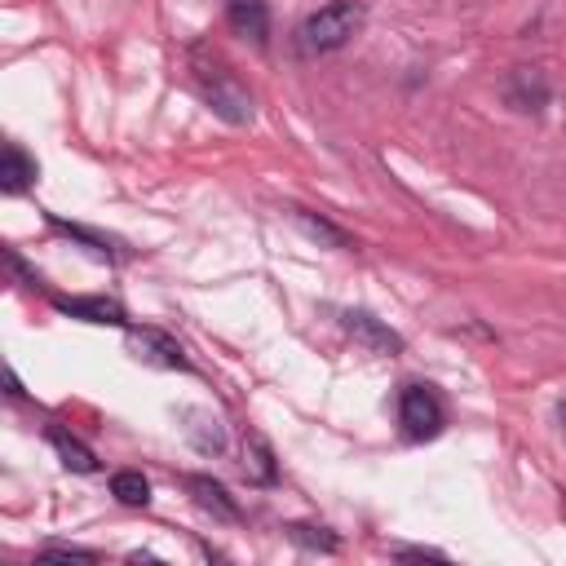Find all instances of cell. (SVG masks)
<instances>
[{
  "label": "cell",
  "mask_w": 566,
  "mask_h": 566,
  "mask_svg": "<svg viewBox=\"0 0 566 566\" xmlns=\"http://www.w3.org/2000/svg\"><path fill=\"white\" fill-rule=\"evenodd\" d=\"M190 71H195V84L203 93V102L230 119V124H248L252 119V93L239 84V75L226 66V57L208 44H195L190 49Z\"/></svg>",
  "instance_id": "cell-1"
},
{
  "label": "cell",
  "mask_w": 566,
  "mask_h": 566,
  "mask_svg": "<svg viewBox=\"0 0 566 566\" xmlns=\"http://www.w3.org/2000/svg\"><path fill=\"white\" fill-rule=\"evenodd\" d=\"M358 27H363V4H358V0H332V4L314 9V13L301 22V49H305V53H332V49H340Z\"/></svg>",
  "instance_id": "cell-2"
},
{
  "label": "cell",
  "mask_w": 566,
  "mask_h": 566,
  "mask_svg": "<svg viewBox=\"0 0 566 566\" xmlns=\"http://www.w3.org/2000/svg\"><path fill=\"white\" fill-rule=\"evenodd\" d=\"M398 420H402V433H407V438L424 442V438H438V433H442L447 411H442V402H438L433 389L407 385V389L398 394Z\"/></svg>",
  "instance_id": "cell-3"
},
{
  "label": "cell",
  "mask_w": 566,
  "mask_h": 566,
  "mask_svg": "<svg viewBox=\"0 0 566 566\" xmlns=\"http://www.w3.org/2000/svg\"><path fill=\"white\" fill-rule=\"evenodd\" d=\"M128 349H133L142 363H150V367H177V371L190 367L186 349H181L168 332H159V327H128Z\"/></svg>",
  "instance_id": "cell-4"
},
{
  "label": "cell",
  "mask_w": 566,
  "mask_h": 566,
  "mask_svg": "<svg viewBox=\"0 0 566 566\" xmlns=\"http://www.w3.org/2000/svg\"><path fill=\"white\" fill-rule=\"evenodd\" d=\"M340 327L367 349V354H402V336L394 332V327H385L376 314H367V310H345L340 314Z\"/></svg>",
  "instance_id": "cell-5"
},
{
  "label": "cell",
  "mask_w": 566,
  "mask_h": 566,
  "mask_svg": "<svg viewBox=\"0 0 566 566\" xmlns=\"http://www.w3.org/2000/svg\"><path fill=\"white\" fill-rule=\"evenodd\" d=\"M504 102H509L513 111H526V115L544 111V102H548V80H544V71H539V66H513L509 80H504Z\"/></svg>",
  "instance_id": "cell-6"
},
{
  "label": "cell",
  "mask_w": 566,
  "mask_h": 566,
  "mask_svg": "<svg viewBox=\"0 0 566 566\" xmlns=\"http://www.w3.org/2000/svg\"><path fill=\"white\" fill-rule=\"evenodd\" d=\"M186 491L195 495V504L203 513H212L217 522H239V504L230 500V491L217 482V478H203V473H190L186 478Z\"/></svg>",
  "instance_id": "cell-7"
},
{
  "label": "cell",
  "mask_w": 566,
  "mask_h": 566,
  "mask_svg": "<svg viewBox=\"0 0 566 566\" xmlns=\"http://www.w3.org/2000/svg\"><path fill=\"white\" fill-rule=\"evenodd\" d=\"M226 18L243 40H252V44L270 40V4L265 0H226Z\"/></svg>",
  "instance_id": "cell-8"
},
{
  "label": "cell",
  "mask_w": 566,
  "mask_h": 566,
  "mask_svg": "<svg viewBox=\"0 0 566 566\" xmlns=\"http://www.w3.org/2000/svg\"><path fill=\"white\" fill-rule=\"evenodd\" d=\"M57 310L71 314V318H84V323H119V327L128 323L124 305L111 301V296H71V301H57Z\"/></svg>",
  "instance_id": "cell-9"
},
{
  "label": "cell",
  "mask_w": 566,
  "mask_h": 566,
  "mask_svg": "<svg viewBox=\"0 0 566 566\" xmlns=\"http://www.w3.org/2000/svg\"><path fill=\"white\" fill-rule=\"evenodd\" d=\"M35 181V159L22 150V146H4V159H0V190L4 195H18V190H27Z\"/></svg>",
  "instance_id": "cell-10"
},
{
  "label": "cell",
  "mask_w": 566,
  "mask_h": 566,
  "mask_svg": "<svg viewBox=\"0 0 566 566\" xmlns=\"http://www.w3.org/2000/svg\"><path fill=\"white\" fill-rule=\"evenodd\" d=\"M49 442L57 447V455H62V464H66V469H75V473H93V469H97V455H93L80 438H71L66 429H57V424H53V429H49Z\"/></svg>",
  "instance_id": "cell-11"
},
{
  "label": "cell",
  "mask_w": 566,
  "mask_h": 566,
  "mask_svg": "<svg viewBox=\"0 0 566 566\" xmlns=\"http://www.w3.org/2000/svg\"><path fill=\"white\" fill-rule=\"evenodd\" d=\"M111 495H115L119 504H128V509H146V504H150V482H146L137 469H119V473L111 478Z\"/></svg>",
  "instance_id": "cell-12"
},
{
  "label": "cell",
  "mask_w": 566,
  "mask_h": 566,
  "mask_svg": "<svg viewBox=\"0 0 566 566\" xmlns=\"http://www.w3.org/2000/svg\"><path fill=\"white\" fill-rule=\"evenodd\" d=\"M243 473H248V482H274V455H270L265 438H256V433L243 447Z\"/></svg>",
  "instance_id": "cell-13"
},
{
  "label": "cell",
  "mask_w": 566,
  "mask_h": 566,
  "mask_svg": "<svg viewBox=\"0 0 566 566\" xmlns=\"http://www.w3.org/2000/svg\"><path fill=\"white\" fill-rule=\"evenodd\" d=\"M186 438H190L199 451H212V455L226 447V433H221L217 416H190V424H186Z\"/></svg>",
  "instance_id": "cell-14"
},
{
  "label": "cell",
  "mask_w": 566,
  "mask_h": 566,
  "mask_svg": "<svg viewBox=\"0 0 566 566\" xmlns=\"http://www.w3.org/2000/svg\"><path fill=\"white\" fill-rule=\"evenodd\" d=\"M296 221H301V230H305L310 239H323V243H332V248H349V234L336 230L332 221H323V217H314V212H305V208H296Z\"/></svg>",
  "instance_id": "cell-15"
},
{
  "label": "cell",
  "mask_w": 566,
  "mask_h": 566,
  "mask_svg": "<svg viewBox=\"0 0 566 566\" xmlns=\"http://www.w3.org/2000/svg\"><path fill=\"white\" fill-rule=\"evenodd\" d=\"M287 535L301 544V548H318V553H336V535H327L323 526H305V522H292Z\"/></svg>",
  "instance_id": "cell-16"
},
{
  "label": "cell",
  "mask_w": 566,
  "mask_h": 566,
  "mask_svg": "<svg viewBox=\"0 0 566 566\" xmlns=\"http://www.w3.org/2000/svg\"><path fill=\"white\" fill-rule=\"evenodd\" d=\"M44 557H71V562H97L93 548H66V544H49Z\"/></svg>",
  "instance_id": "cell-17"
},
{
  "label": "cell",
  "mask_w": 566,
  "mask_h": 566,
  "mask_svg": "<svg viewBox=\"0 0 566 566\" xmlns=\"http://www.w3.org/2000/svg\"><path fill=\"white\" fill-rule=\"evenodd\" d=\"M398 557H416V562H447V553H438V548H402Z\"/></svg>",
  "instance_id": "cell-18"
}]
</instances>
